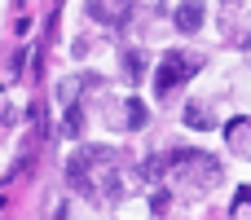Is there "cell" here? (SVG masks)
Wrapping results in <instances>:
<instances>
[{
    "instance_id": "obj_1",
    "label": "cell",
    "mask_w": 251,
    "mask_h": 220,
    "mask_svg": "<svg viewBox=\"0 0 251 220\" xmlns=\"http://www.w3.org/2000/svg\"><path fill=\"white\" fill-rule=\"evenodd\" d=\"M199 18H203V4H199V0L181 4V13H176V22H181L185 31H194V26H199Z\"/></svg>"
},
{
    "instance_id": "obj_2",
    "label": "cell",
    "mask_w": 251,
    "mask_h": 220,
    "mask_svg": "<svg viewBox=\"0 0 251 220\" xmlns=\"http://www.w3.org/2000/svg\"><path fill=\"white\" fill-rule=\"evenodd\" d=\"M176 62H181V57H168V66L159 71V93H168V88L181 79V71H185V66H176Z\"/></svg>"
}]
</instances>
